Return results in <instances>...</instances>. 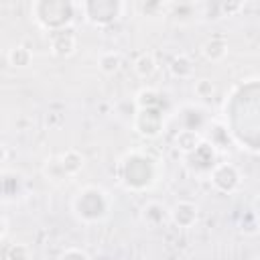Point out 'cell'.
I'll list each match as a JSON object with an SVG mask.
<instances>
[{"label":"cell","mask_w":260,"mask_h":260,"mask_svg":"<svg viewBox=\"0 0 260 260\" xmlns=\"http://www.w3.org/2000/svg\"><path fill=\"white\" fill-rule=\"evenodd\" d=\"M158 160L142 150L126 152L118 162V179L126 189L144 191L156 183Z\"/></svg>","instance_id":"obj_1"},{"label":"cell","mask_w":260,"mask_h":260,"mask_svg":"<svg viewBox=\"0 0 260 260\" xmlns=\"http://www.w3.org/2000/svg\"><path fill=\"white\" fill-rule=\"evenodd\" d=\"M112 211V197L106 189L98 185H85L75 191L71 197V213L81 223H98L104 221Z\"/></svg>","instance_id":"obj_2"},{"label":"cell","mask_w":260,"mask_h":260,"mask_svg":"<svg viewBox=\"0 0 260 260\" xmlns=\"http://www.w3.org/2000/svg\"><path fill=\"white\" fill-rule=\"evenodd\" d=\"M75 8L77 4H69V2H35L30 6L35 20L51 35L69 28V24L75 18Z\"/></svg>","instance_id":"obj_3"},{"label":"cell","mask_w":260,"mask_h":260,"mask_svg":"<svg viewBox=\"0 0 260 260\" xmlns=\"http://www.w3.org/2000/svg\"><path fill=\"white\" fill-rule=\"evenodd\" d=\"M83 18L93 26H108L122 16L124 4L114 0H98V2H81L77 4Z\"/></svg>","instance_id":"obj_4"},{"label":"cell","mask_w":260,"mask_h":260,"mask_svg":"<svg viewBox=\"0 0 260 260\" xmlns=\"http://www.w3.org/2000/svg\"><path fill=\"white\" fill-rule=\"evenodd\" d=\"M209 181L219 193H234L242 185V173L234 162H217L209 173Z\"/></svg>","instance_id":"obj_5"},{"label":"cell","mask_w":260,"mask_h":260,"mask_svg":"<svg viewBox=\"0 0 260 260\" xmlns=\"http://www.w3.org/2000/svg\"><path fill=\"white\" fill-rule=\"evenodd\" d=\"M83 169V156L77 150H67L61 156L47 160V175L51 179H65L73 177Z\"/></svg>","instance_id":"obj_6"},{"label":"cell","mask_w":260,"mask_h":260,"mask_svg":"<svg viewBox=\"0 0 260 260\" xmlns=\"http://www.w3.org/2000/svg\"><path fill=\"white\" fill-rule=\"evenodd\" d=\"M185 165L197 175H209L217 165V150L211 142H201L193 152L185 154Z\"/></svg>","instance_id":"obj_7"},{"label":"cell","mask_w":260,"mask_h":260,"mask_svg":"<svg viewBox=\"0 0 260 260\" xmlns=\"http://www.w3.org/2000/svg\"><path fill=\"white\" fill-rule=\"evenodd\" d=\"M134 130L140 136L154 138L162 130V114L160 108H136V114L132 118Z\"/></svg>","instance_id":"obj_8"},{"label":"cell","mask_w":260,"mask_h":260,"mask_svg":"<svg viewBox=\"0 0 260 260\" xmlns=\"http://www.w3.org/2000/svg\"><path fill=\"white\" fill-rule=\"evenodd\" d=\"M197 217H199V207L193 201L181 199L171 207V221L177 228H183V230L193 228L197 223Z\"/></svg>","instance_id":"obj_9"},{"label":"cell","mask_w":260,"mask_h":260,"mask_svg":"<svg viewBox=\"0 0 260 260\" xmlns=\"http://www.w3.org/2000/svg\"><path fill=\"white\" fill-rule=\"evenodd\" d=\"M140 219L148 228H160L167 219H171V207H167L162 201L150 199L140 207Z\"/></svg>","instance_id":"obj_10"},{"label":"cell","mask_w":260,"mask_h":260,"mask_svg":"<svg viewBox=\"0 0 260 260\" xmlns=\"http://www.w3.org/2000/svg\"><path fill=\"white\" fill-rule=\"evenodd\" d=\"M77 49V35L71 28H63L51 35V53L57 57H69Z\"/></svg>","instance_id":"obj_11"},{"label":"cell","mask_w":260,"mask_h":260,"mask_svg":"<svg viewBox=\"0 0 260 260\" xmlns=\"http://www.w3.org/2000/svg\"><path fill=\"white\" fill-rule=\"evenodd\" d=\"M201 55L207 61H221L228 55V43L223 41V37H211L201 45Z\"/></svg>","instance_id":"obj_12"},{"label":"cell","mask_w":260,"mask_h":260,"mask_svg":"<svg viewBox=\"0 0 260 260\" xmlns=\"http://www.w3.org/2000/svg\"><path fill=\"white\" fill-rule=\"evenodd\" d=\"M169 69H171L173 77H179V79H191L193 73H195V65H193V61H191L187 55H177V57H173Z\"/></svg>","instance_id":"obj_13"},{"label":"cell","mask_w":260,"mask_h":260,"mask_svg":"<svg viewBox=\"0 0 260 260\" xmlns=\"http://www.w3.org/2000/svg\"><path fill=\"white\" fill-rule=\"evenodd\" d=\"M177 148H181V152L183 154H189V152H193L203 140H201V134L197 132V130H187V128H183L179 134H177Z\"/></svg>","instance_id":"obj_14"},{"label":"cell","mask_w":260,"mask_h":260,"mask_svg":"<svg viewBox=\"0 0 260 260\" xmlns=\"http://www.w3.org/2000/svg\"><path fill=\"white\" fill-rule=\"evenodd\" d=\"M6 59H8V63H10L12 67L22 69V67H28V65H30L32 53H30V49H26L24 45H14L12 49H8Z\"/></svg>","instance_id":"obj_15"},{"label":"cell","mask_w":260,"mask_h":260,"mask_svg":"<svg viewBox=\"0 0 260 260\" xmlns=\"http://www.w3.org/2000/svg\"><path fill=\"white\" fill-rule=\"evenodd\" d=\"M132 69H134V73H136L138 77L148 79V77L156 71V61H154V57H152L150 53H142V55H138V57H136V61H134V65H132Z\"/></svg>","instance_id":"obj_16"},{"label":"cell","mask_w":260,"mask_h":260,"mask_svg":"<svg viewBox=\"0 0 260 260\" xmlns=\"http://www.w3.org/2000/svg\"><path fill=\"white\" fill-rule=\"evenodd\" d=\"M98 63H100V69L104 73H116L122 65V55L118 51H106V53L100 55Z\"/></svg>","instance_id":"obj_17"},{"label":"cell","mask_w":260,"mask_h":260,"mask_svg":"<svg viewBox=\"0 0 260 260\" xmlns=\"http://www.w3.org/2000/svg\"><path fill=\"white\" fill-rule=\"evenodd\" d=\"M4 260H30V248L22 242L10 244L4 252Z\"/></svg>","instance_id":"obj_18"},{"label":"cell","mask_w":260,"mask_h":260,"mask_svg":"<svg viewBox=\"0 0 260 260\" xmlns=\"http://www.w3.org/2000/svg\"><path fill=\"white\" fill-rule=\"evenodd\" d=\"M193 89H195V95L201 98V100H209L215 93V85L209 79H197L195 85H193Z\"/></svg>","instance_id":"obj_19"},{"label":"cell","mask_w":260,"mask_h":260,"mask_svg":"<svg viewBox=\"0 0 260 260\" xmlns=\"http://www.w3.org/2000/svg\"><path fill=\"white\" fill-rule=\"evenodd\" d=\"M57 260H91V258H89V254H87L85 250H81V248H67V250H63V252L59 254Z\"/></svg>","instance_id":"obj_20"},{"label":"cell","mask_w":260,"mask_h":260,"mask_svg":"<svg viewBox=\"0 0 260 260\" xmlns=\"http://www.w3.org/2000/svg\"><path fill=\"white\" fill-rule=\"evenodd\" d=\"M252 211H254V215L260 219V197L254 199V203H252Z\"/></svg>","instance_id":"obj_21"},{"label":"cell","mask_w":260,"mask_h":260,"mask_svg":"<svg viewBox=\"0 0 260 260\" xmlns=\"http://www.w3.org/2000/svg\"><path fill=\"white\" fill-rule=\"evenodd\" d=\"M254 260H260V254H258V256H256V258H254Z\"/></svg>","instance_id":"obj_22"}]
</instances>
